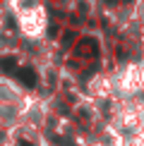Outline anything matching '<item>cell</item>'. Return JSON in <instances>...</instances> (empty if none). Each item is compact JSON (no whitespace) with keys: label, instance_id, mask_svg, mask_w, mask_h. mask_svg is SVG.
<instances>
[{"label":"cell","instance_id":"obj_1","mask_svg":"<svg viewBox=\"0 0 144 146\" xmlns=\"http://www.w3.org/2000/svg\"><path fill=\"white\" fill-rule=\"evenodd\" d=\"M77 55H84V58H96L99 55V43H96V38H82L79 43H77Z\"/></svg>","mask_w":144,"mask_h":146},{"label":"cell","instance_id":"obj_2","mask_svg":"<svg viewBox=\"0 0 144 146\" xmlns=\"http://www.w3.org/2000/svg\"><path fill=\"white\" fill-rule=\"evenodd\" d=\"M17 79L24 84V86H36V72L31 67H22V70H17Z\"/></svg>","mask_w":144,"mask_h":146},{"label":"cell","instance_id":"obj_3","mask_svg":"<svg viewBox=\"0 0 144 146\" xmlns=\"http://www.w3.org/2000/svg\"><path fill=\"white\" fill-rule=\"evenodd\" d=\"M15 65H17L15 58H0V67H3L5 72H12V70H15Z\"/></svg>","mask_w":144,"mask_h":146},{"label":"cell","instance_id":"obj_4","mask_svg":"<svg viewBox=\"0 0 144 146\" xmlns=\"http://www.w3.org/2000/svg\"><path fill=\"white\" fill-rule=\"evenodd\" d=\"M72 41H75V31H65L63 34V48H70Z\"/></svg>","mask_w":144,"mask_h":146},{"label":"cell","instance_id":"obj_5","mask_svg":"<svg viewBox=\"0 0 144 146\" xmlns=\"http://www.w3.org/2000/svg\"><path fill=\"white\" fill-rule=\"evenodd\" d=\"M19 146H31V144H29V141H19Z\"/></svg>","mask_w":144,"mask_h":146},{"label":"cell","instance_id":"obj_6","mask_svg":"<svg viewBox=\"0 0 144 146\" xmlns=\"http://www.w3.org/2000/svg\"><path fill=\"white\" fill-rule=\"evenodd\" d=\"M106 3H115V0H106Z\"/></svg>","mask_w":144,"mask_h":146}]
</instances>
